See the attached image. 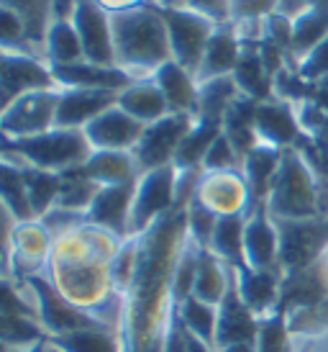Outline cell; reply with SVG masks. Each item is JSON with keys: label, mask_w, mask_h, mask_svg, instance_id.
<instances>
[{"label": "cell", "mask_w": 328, "mask_h": 352, "mask_svg": "<svg viewBox=\"0 0 328 352\" xmlns=\"http://www.w3.org/2000/svg\"><path fill=\"white\" fill-rule=\"evenodd\" d=\"M134 183H121V186H103L97 190L95 201L87 211V221L95 226H103L113 232L121 239L131 236V208H134Z\"/></svg>", "instance_id": "cell-19"}, {"label": "cell", "mask_w": 328, "mask_h": 352, "mask_svg": "<svg viewBox=\"0 0 328 352\" xmlns=\"http://www.w3.org/2000/svg\"><path fill=\"white\" fill-rule=\"evenodd\" d=\"M193 124L195 116H187V113H167L164 118L149 124L144 129V137L139 142V147L134 149L139 170L149 173V170L174 165L180 144L187 137V131L193 129Z\"/></svg>", "instance_id": "cell-13"}, {"label": "cell", "mask_w": 328, "mask_h": 352, "mask_svg": "<svg viewBox=\"0 0 328 352\" xmlns=\"http://www.w3.org/2000/svg\"><path fill=\"white\" fill-rule=\"evenodd\" d=\"M54 236L39 219L19 221L10 236H3V278L26 280L47 273Z\"/></svg>", "instance_id": "cell-6"}, {"label": "cell", "mask_w": 328, "mask_h": 352, "mask_svg": "<svg viewBox=\"0 0 328 352\" xmlns=\"http://www.w3.org/2000/svg\"><path fill=\"white\" fill-rule=\"evenodd\" d=\"M195 201L215 216H249L254 211L251 188L242 170H213L200 175Z\"/></svg>", "instance_id": "cell-14"}, {"label": "cell", "mask_w": 328, "mask_h": 352, "mask_svg": "<svg viewBox=\"0 0 328 352\" xmlns=\"http://www.w3.org/2000/svg\"><path fill=\"white\" fill-rule=\"evenodd\" d=\"M244 52V41L239 39V34L231 23H223L213 31L211 41L205 47L203 62L198 67V80H213V78H226L233 75V69L239 65Z\"/></svg>", "instance_id": "cell-25"}, {"label": "cell", "mask_w": 328, "mask_h": 352, "mask_svg": "<svg viewBox=\"0 0 328 352\" xmlns=\"http://www.w3.org/2000/svg\"><path fill=\"white\" fill-rule=\"evenodd\" d=\"M0 6H8L26 21L29 39L34 50L39 52V57L47 59L44 54V39H47L49 23L54 21V0H0Z\"/></svg>", "instance_id": "cell-39"}, {"label": "cell", "mask_w": 328, "mask_h": 352, "mask_svg": "<svg viewBox=\"0 0 328 352\" xmlns=\"http://www.w3.org/2000/svg\"><path fill=\"white\" fill-rule=\"evenodd\" d=\"M218 219L213 211H208L203 204L193 201L190 208H187V232H190V239H193L198 247H211V239L215 234V226H218Z\"/></svg>", "instance_id": "cell-44"}, {"label": "cell", "mask_w": 328, "mask_h": 352, "mask_svg": "<svg viewBox=\"0 0 328 352\" xmlns=\"http://www.w3.org/2000/svg\"><path fill=\"white\" fill-rule=\"evenodd\" d=\"M154 82L162 90L169 113H187L198 116V98H200V80L190 69L177 65L174 59L164 62L154 72Z\"/></svg>", "instance_id": "cell-24"}, {"label": "cell", "mask_w": 328, "mask_h": 352, "mask_svg": "<svg viewBox=\"0 0 328 352\" xmlns=\"http://www.w3.org/2000/svg\"><path fill=\"white\" fill-rule=\"evenodd\" d=\"M100 6L110 13H118V10H128V8H139V6H146L152 0H97Z\"/></svg>", "instance_id": "cell-52"}, {"label": "cell", "mask_w": 328, "mask_h": 352, "mask_svg": "<svg viewBox=\"0 0 328 352\" xmlns=\"http://www.w3.org/2000/svg\"><path fill=\"white\" fill-rule=\"evenodd\" d=\"M267 211L277 221L313 219L328 214V188L320 183L308 157L300 149L282 152L280 170L274 175L272 190L267 196Z\"/></svg>", "instance_id": "cell-4"}, {"label": "cell", "mask_w": 328, "mask_h": 352, "mask_svg": "<svg viewBox=\"0 0 328 352\" xmlns=\"http://www.w3.org/2000/svg\"><path fill=\"white\" fill-rule=\"evenodd\" d=\"M159 8H162L164 23H167L172 59L198 78V67L203 62L205 47H208L213 31L218 26L200 13H193V10L180 8V6H159Z\"/></svg>", "instance_id": "cell-7"}, {"label": "cell", "mask_w": 328, "mask_h": 352, "mask_svg": "<svg viewBox=\"0 0 328 352\" xmlns=\"http://www.w3.org/2000/svg\"><path fill=\"white\" fill-rule=\"evenodd\" d=\"M261 319L244 303L236 280H231L229 294L218 303V332H215V350L236 342H257Z\"/></svg>", "instance_id": "cell-21"}, {"label": "cell", "mask_w": 328, "mask_h": 352, "mask_svg": "<svg viewBox=\"0 0 328 352\" xmlns=\"http://www.w3.org/2000/svg\"><path fill=\"white\" fill-rule=\"evenodd\" d=\"M328 36V6H310L305 13L292 19V47L290 57L292 65L305 59L310 52Z\"/></svg>", "instance_id": "cell-31"}, {"label": "cell", "mask_w": 328, "mask_h": 352, "mask_svg": "<svg viewBox=\"0 0 328 352\" xmlns=\"http://www.w3.org/2000/svg\"><path fill=\"white\" fill-rule=\"evenodd\" d=\"M118 106L124 108L128 116L141 121L144 126L154 124V121H159V118L169 113V106H167V100H164L154 78L134 80L128 88L118 93Z\"/></svg>", "instance_id": "cell-26"}, {"label": "cell", "mask_w": 328, "mask_h": 352, "mask_svg": "<svg viewBox=\"0 0 328 352\" xmlns=\"http://www.w3.org/2000/svg\"><path fill=\"white\" fill-rule=\"evenodd\" d=\"M113 41H116V65L134 80L154 78L164 62L172 59L167 23L162 8L146 3L139 8L110 13Z\"/></svg>", "instance_id": "cell-3"}, {"label": "cell", "mask_w": 328, "mask_h": 352, "mask_svg": "<svg viewBox=\"0 0 328 352\" xmlns=\"http://www.w3.org/2000/svg\"><path fill=\"white\" fill-rule=\"evenodd\" d=\"M87 175L95 180L97 186H121V183H134L141 177L139 162L134 152H103L95 149L90 160L82 165Z\"/></svg>", "instance_id": "cell-29"}, {"label": "cell", "mask_w": 328, "mask_h": 352, "mask_svg": "<svg viewBox=\"0 0 328 352\" xmlns=\"http://www.w3.org/2000/svg\"><path fill=\"white\" fill-rule=\"evenodd\" d=\"M244 232H246V216H223L218 219L208 250L231 267H244Z\"/></svg>", "instance_id": "cell-38"}, {"label": "cell", "mask_w": 328, "mask_h": 352, "mask_svg": "<svg viewBox=\"0 0 328 352\" xmlns=\"http://www.w3.org/2000/svg\"><path fill=\"white\" fill-rule=\"evenodd\" d=\"M295 69H298V75L305 80V82L320 85V82L328 78V36L320 41L316 50L310 52L308 57L300 59L298 65H295Z\"/></svg>", "instance_id": "cell-47"}, {"label": "cell", "mask_w": 328, "mask_h": 352, "mask_svg": "<svg viewBox=\"0 0 328 352\" xmlns=\"http://www.w3.org/2000/svg\"><path fill=\"white\" fill-rule=\"evenodd\" d=\"M0 206L8 208L19 221H34L36 214L31 208V198L26 190L23 170L19 165H10L0 160Z\"/></svg>", "instance_id": "cell-37"}, {"label": "cell", "mask_w": 328, "mask_h": 352, "mask_svg": "<svg viewBox=\"0 0 328 352\" xmlns=\"http://www.w3.org/2000/svg\"><path fill=\"white\" fill-rule=\"evenodd\" d=\"M221 134H223V124L195 118L193 129L187 131V137L180 144V152L174 157V167L177 170H203L205 155H208V149L213 147V142L221 137Z\"/></svg>", "instance_id": "cell-35"}, {"label": "cell", "mask_w": 328, "mask_h": 352, "mask_svg": "<svg viewBox=\"0 0 328 352\" xmlns=\"http://www.w3.org/2000/svg\"><path fill=\"white\" fill-rule=\"evenodd\" d=\"M93 155L82 129H59L44 131L29 139H3V162L19 167H36L47 173H67L82 167Z\"/></svg>", "instance_id": "cell-5"}, {"label": "cell", "mask_w": 328, "mask_h": 352, "mask_svg": "<svg viewBox=\"0 0 328 352\" xmlns=\"http://www.w3.org/2000/svg\"><path fill=\"white\" fill-rule=\"evenodd\" d=\"M169 6H180L193 13H200L215 26L231 23V0H172Z\"/></svg>", "instance_id": "cell-48"}, {"label": "cell", "mask_w": 328, "mask_h": 352, "mask_svg": "<svg viewBox=\"0 0 328 352\" xmlns=\"http://www.w3.org/2000/svg\"><path fill=\"white\" fill-rule=\"evenodd\" d=\"M187 208L174 206L144 234H139V263L134 280L126 291V316L121 329L126 352L167 350L177 316L174 275L190 242Z\"/></svg>", "instance_id": "cell-1"}, {"label": "cell", "mask_w": 328, "mask_h": 352, "mask_svg": "<svg viewBox=\"0 0 328 352\" xmlns=\"http://www.w3.org/2000/svg\"><path fill=\"white\" fill-rule=\"evenodd\" d=\"M19 352H47V342L34 344V347H26V350H19Z\"/></svg>", "instance_id": "cell-54"}, {"label": "cell", "mask_w": 328, "mask_h": 352, "mask_svg": "<svg viewBox=\"0 0 328 352\" xmlns=\"http://www.w3.org/2000/svg\"><path fill=\"white\" fill-rule=\"evenodd\" d=\"M49 342L62 352H126L121 334L106 329V327H93V329L49 337Z\"/></svg>", "instance_id": "cell-36"}, {"label": "cell", "mask_w": 328, "mask_h": 352, "mask_svg": "<svg viewBox=\"0 0 328 352\" xmlns=\"http://www.w3.org/2000/svg\"><path fill=\"white\" fill-rule=\"evenodd\" d=\"M39 221L47 226L49 232H51V236L57 239V236L67 234V232H72V229H78V226L85 224L87 214H78V211H69V208H59V206H54L51 211H47V214L41 216Z\"/></svg>", "instance_id": "cell-49"}, {"label": "cell", "mask_w": 328, "mask_h": 352, "mask_svg": "<svg viewBox=\"0 0 328 352\" xmlns=\"http://www.w3.org/2000/svg\"><path fill=\"white\" fill-rule=\"evenodd\" d=\"M244 160L239 155V149L231 144V139L221 134V137L213 142V147L208 149V155L203 160V170L213 173V170H242Z\"/></svg>", "instance_id": "cell-46"}, {"label": "cell", "mask_w": 328, "mask_h": 352, "mask_svg": "<svg viewBox=\"0 0 328 352\" xmlns=\"http://www.w3.org/2000/svg\"><path fill=\"white\" fill-rule=\"evenodd\" d=\"M231 280H233L231 265L223 263L215 252L200 247V252H198V278H195L193 296H198L205 303L218 306L226 298V294H229Z\"/></svg>", "instance_id": "cell-28"}, {"label": "cell", "mask_w": 328, "mask_h": 352, "mask_svg": "<svg viewBox=\"0 0 328 352\" xmlns=\"http://www.w3.org/2000/svg\"><path fill=\"white\" fill-rule=\"evenodd\" d=\"M47 352H62V350H59V347H54L51 342H47Z\"/></svg>", "instance_id": "cell-57"}, {"label": "cell", "mask_w": 328, "mask_h": 352, "mask_svg": "<svg viewBox=\"0 0 328 352\" xmlns=\"http://www.w3.org/2000/svg\"><path fill=\"white\" fill-rule=\"evenodd\" d=\"M239 98H242V90L236 85L233 75L203 80L200 82V98H198V116L195 118L223 124V116L229 113V108Z\"/></svg>", "instance_id": "cell-34"}, {"label": "cell", "mask_w": 328, "mask_h": 352, "mask_svg": "<svg viewBox=\"0 0 328 352\" xmlns=\"http://www.w3.org/2000/svg\"><path fill=\"white\" fill-rule=\"evenodd\" d=\"M233 80L242 90V96L251 100L272 98V75L264 67L259 44H244L242 59L233 69Z\"/></svg>", "instance_id": "cell-30"}, {"label": "cell", "mask_w": 328, "mask_h": 352, "mask_svg": "<svg viewBox=\"0 0 328 352\" xmlns=\"http://www.w3.org/2000/svg\"><path fill=\"white\" fill-rule=\"evenodd\" d=\"M244 267L251 270H282L280 267V229L267 206H257L246 216L244 232Z\"/></svg>", "instance_id": "cell-16"}, {"label": "cell", "mask_w": 328, "mask_h": 352, "mask_svg": "<svg viewBox=\"0 0 328 352\" xmlns=\"http://www.w3.org/2000/svg\"><path fill=\"white\" fill-rule=\"evenodd\" d=\"M282 152H285V149H274V147H267V144H257L249 155L244 157L242 173H244V177H246L249 188H251L254 208L267 204V196H270V190H272L274 175H277V170H280Z\"/></svg>", "instance_id": "cell-27"}, {"label": "cell", "mask_w": 328, "mask_h": 352, "mask_svg": "<svg viewBox=\"0 0 328 352\" xmlns=\"http://www.w3.org/2000/svg\"><path fill=\"white\" fill-rule=\"evenodd\" d=\"M318 88H323V90H328V78H326V80H323V82H320V85H318Z\"/></svg>", "instance_id": "cell-58"}, {"label": "cell", "mask_w": 328, "mask_h": 352, "mask_svg": "<svg viewBox=\"0 0 328 352\" xmlns=\"http://www.w3.org/2000/svg\"><path fill=\"white\" fill-rule=\"evenodd\" d=\"M72 23H75V29L80 34L87 62L106 65V67H118L110 10L103 8L97 0H78V6L72 10Z\"/></svg>", "instance_id": "cell-15"}, {"label": "cell", "mask_w": 328, "mask_h": 352, "mask_svg": "<svg viewBox=\"0 0 328 352\" xmlns=\"http://www.w3.org/2000/svg\"><path fill=\"white\" fill-rule=\"evenodd\" d=\"M144 124L136 121L134 116H128L121 106L108 108L106 113L87 124L85 131L87 142L93 152L103 149V152H134L139 147V142L144 137Z\"/></svg>", "instance_id": "cell-18"}, {"label": "cell", "mask_w": 328, "mask_h": 352, "mask_svg": "<svg viewBox=\"0 0 328 352\" xmlns=\"http://www.w3.org/2000/svg\"><path fill=\"white\" fill-rule=\"evenodd\" d=\"M152 3H154V6H169L172 0H152Z\"/></svg>", "instance_id": "cell-56"}, {"label": "cell", "mask_w": 328, "mask_h": 352, "mask_svg": "<svg viewBox=\"0 0 328 352\" xmlns=\"http://www.w3.org/2000/svg\"><path fill=\"white\" fill-rule=\"evenodd\" d=\"M198 252H200V247L190 239L183 252V260H180V265H177V275H174V303H177V306H180L185 298H190L195 291V278H198Z\"/></svg>", "instance_id": "cell-43"}, {"label": "cell", "mask_w": 328, "mask_h": 352, "mask_svg": "<svg viewBox=\"0 0 328 352\" xmlns=\"http://www.w3.org/2000/svg\"><path fill=\"white\" fill-rule=\"evenodd\" d=\"M39 90H62L47 59L0 50V108Z\"/></svg>", "instance_id": "cell-10"}, {"label": "cell", "mask_w": 328, "mask_h": 352, "mask_svg": "<svg viewBox=\"0 0 328 352\" xmlns=\"http://www.w3.org/2000/svg\"><path fill=\"white\" fill-rule=\"evenodd\" d=\"M62 90H39L0 108L3 139H29L57 126V106Z\"/></svg>", "instance_id": "cell-11"}, {"label": "cell", "mask_w": 328, "mask_h": 352, "mask_svg": "<svg viewBox=\"0 0 328 352\" xmlns=\"http://www.w3.org/2000/svg\"><path fill=\"white\" fill-rule=\"evenodd\" d=\"M118 106V93L110 90H82L67 88L59 93L57 126L59 129H85L108 108Z\"/></svg>", "instance_id": "cell-22"}, {"label": "cell", "mask_w": 328, "mask_h": 352, "mask_svg": "<svg viewBox=\"0 0 328 352\" xmlns=\"http://www.w3.org/2000/svg\"><path fill=\"white\" fill-rule=\"evenodd\" d=\"M277 229H280L282 273L308 267L328 252V214L313 216V219L277 221Z\"/></svg>", "instance_id": "cell-8"}, {"label": "cell", "mask_w": 328, "mask_h": 352, "mask_svg": "<svg viewBox=\"0 0 328 352\" xmlns=\"http://www.w3.org/2000/svg\"><path fill=\"white\" fill-rule=\"evenodd\" d=\"M44 54L51 67H62V65H75L85 59L82 52V41L75 29L72 19H54L47 29V39H44Z\"/></svg>", "instance_id": "cell-32"}, {"label": "cell", "mask_w": 328, "mask_h": 352, "mask_svg": "<svg viewBox=\"0 0 328 352\" xmlns=\"http://www.w3.org/2000/svg\"><path fill=\"white\" fill-rule=\"evenodd\" d=\"M100 188L103 186H97L82 167L67 170V173H62V190H59L57 206L59 208L78 211V214H87Z\"/></svg>", "instance_id": "cell-41"}, {"label": "cell", "mask_w": 328, "mask_h": 352, "mask_svg": "<svg viewBox=\"0 0 328 352\" xmlns=\"http://www.w3.org/2000/svg\"><path fill=\"white\" fill-rule=\"evenodd\" d=\"M215 352H257V344H254V342H236V344L218 347Z\"/></svg>", "instance_id": "cell-53"}, {"label": "cell", "mask_w": 328, "mask_h": 352, "mask_svg": "<svg viewBox=\"0 0 328 352\" xmlns=\"http://www.w3.org/2000/svg\"><path fill=\"white\" fill-rule=\"evenodd\" d=\"M164 352H187L183 327H180V319H177V316H174L172 332H169V342H167V350H164Z\"/></svg>", "instance_id": "cell-51"}, {"label": "cell", "mask_w": 328, "mask_h": 352, "mask_svg": "<svg viewBox=\"0 0 328 352\" xmlns=\"http://www.w3.org/2000/svg\"><path fill=\"white\" fill-rule=\"evenodd\" d=\"M177 319L190 334H195L198 340L213 344L215 347V332H218V306L200 301L198 296L185 298L177 306Z\"/></svg>", "instance_id": "cell-40"}, {"label": "cell", "mask_w": 328, "mask_h": 352, "mask_svg": "<svg viewBox=\"0 0 328 352\" xmlns=\"http://www.w3.org/2000/svg\"><path fill=\"white\" fill-rule=\"evenodd\" d=\"M26 283H29V288H31L34 306H36V311H39V319H41V324H44V329H47L49 337H59V334L103 327L95 316H90L87 311L78 309L75 303H69L67 298H62V294L51 285V280H49L44 273L34 275V278H26Z\"/></svg>", "instance_id": "cell-12"}, {"label": "cell", "mask_w": 328, "mask_h": 352, "mask_svg": "<svg viewBox=\"0 0 328 352\" xmlns=\"http://www.w3.org/2000/svg\"><path fill=\"white\" fill-rule=\"evenodd\" d=\"M280 0H231V21H261L277 13Z\"/></svg>", "instance_id": "cell-50"}, {"label": "cell", "mask_w": 328, "mask_h": 352, "mask_svg": "<svg viewBox=\"0 0 328 352\" xmlns=\"http://www.w3.org/2000/svg\"><path fill=\"white\" fill-rule=\"evenodd\" d=\"M257 137L259 144L274 149H295L303 144V129L298 121V111L292 103H285L280 98H267L257 103Z\"/></svg>", "instance_id": "cell-17"}, {"label": "cell", "mask_w": 328, "mask_h": 352, "mask_svg": "<svg viewBox=\"0 0 328 352\" xmlns=\"http://www.w3.org/2000/svg\"><path fill=\"white\" fill-rule=\"evenodd\" d=\"M54 69L59 88H82V90H110V93H121L126 90L134 78L121 67H106V65H95V62H75V65H62Z\"/></svg>", "instance_id": "cell-23"}, {"label": "cell", "mask_w": 328, "mask_h": 352, "mask_svg": "<svg viewBox=\"0 0 328 352\" xmlns=\"http://www.w3.org/2000/svg\"><path fill=\"white\" fill-rule=\"evenodd\" d=\"M174 206H177V167L167 165L141 173V177L136 180L134 208H131V236L144 234Z\"/></svg>", "instance_id": "cell-9"}, {"label": "cell", "mask_w": 328, "mask_h": 352, "mask_svg": "<svg viewBox=\"0 0 328 352\" xmlns=\"http://www.w3.org/2000/svg\"><path fill=\"white\" fill-rule=\"evenodd\" d=\"M257 103H259V100H251V98H246V96H242V98L229 108V113L223 116V134L231 139L233 147L239 149L242 160L259 144L257 124H254Z\"/></svg>", "instance_id": "cell-33"}, {"label": "cell", "mask_w": 328, "mask_h": 352, "mask_svg": "<svg viewBox=\"0 0 328 352\" xmlns=\"http://www.w3.org/2000/svg\"><path fill=\"white\" fill-rule=\"evenodd\" d=\"M23 170V180H26V190L31 198V208L36 219L51 211L59 201V190H62V175L57 173H47V170H36V167H21Z\"/></svg>", "instance_id": "cell-42"}, {"label": "cell", "mask_w": 328, "mask_h": 352, "mask_svg": "<svg viewBox=\"0 0 328 352\" xmlns=\"http://www.w3.org/2000/svg\"><path fill=\"white\" fill-rule=\"evenodd\" d=\"M310 6H328V0H308Z\"/></svg>", "instance_id": "cell-55"}, {"label": "cell", "mask_w": 328, "mask_h": 352, "mask_svg": "<svg viewBox=\"0 0 328 352\" xmlns=\"http://www.w3.org/2000/svg\"><path fill=\"white\" fill-rule=\"evenodd\" d=\"M126 239L103 226L85 221L54 239L47 278L62 298L95 316L97 322L121 334L126 316V296L113 280V260Z\"/></svg>", "instance_id": "cell-2"}, {"label": "cell", "mask_w": 328, "mask_h": 352, "mask_svg": "<svg viewBox=\"0 0 328 352\" xmlns=\"http://www.w3.org/2000/svg\"><path fill=\"white\" fill-rule=\"evenodd\" d=\"M136 263H139V236H128L121 247V252L116 254V260H113V280H116L118 291L126 296L128 291V285L134 280L136 275Z\"/></svg>", "instance_id": "cell-45"}, {"label": "cell", "mask_w": 328, "mask_h": 352, "mask_svg": "<svg viewBox=\"0 0 328 352\" xmlns=\"http://www.w3.org/2000/svg\"><path fill=\"white\" fill-rule=\"evenodd\" d=\"M233 280L242 294L244 303L259 319L280 311L282 303V270H251V267H233Z\"/></svg>", "instance_id": "cell-20"}]
</instances>
